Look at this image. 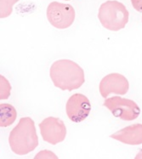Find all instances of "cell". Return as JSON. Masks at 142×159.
<instances>
[{
  "instance_id": "cell-12",
  "label": "cell",
  "mask_w": 142,
  "mask_h": 159,
  "mask_svg": "<svg viewBox=\"0 0 142 159\" xmlns=\"http://www.w3.org/2000/svg\"><path fill=\"white\" fill-rule=\"evenodd\" d=\"M0 85H1V92H0V99L1 100H7L10 97V91H11V85L5 77L3 75L0 76Z\"/></svg>"
},
{
  "instance_id": "cell-7",
  "label": "cell",
  "mask_w": 142,
  "mask_h": 159,
  "mask_svg": "<svg viewBox=\"0 0 142 159\" xmlns=\"http://www.w3.org/2000/svg\"><path fill=\"white\" fill-rule=\"evenodd\" d=\"M90 111V101L84 94H72L66 102V111L68 118L77 124L85 120Z\"/></svg>"
},
{
  "instance_id": "cell-1",
  "label": "cell",
  "mask_w": 142,
  "mask_h": 159,
  "mask_svg": "<svg viewBox=\"0 0 142 159\" xmlns=\"http://www.w3.org/2000/svg\"><path fill=\"white\" fill-rule=\"evenodd\" d=\"M49 76L56 88L62 90L78 89L85 81L84 69L71 60H59L52 64Z\"/></svg>"
},
{
  "instance_id": "cell-13",
  "label": "cell",
  "mask_w": 142,
  "mask_h": 159,
  "mask_svg": "<svg viewBox=\"0 0 142 159\" xmlns=\"http://www.w3.org/2000/svg\"><path fill=\"white\" fill-rule=\"evenodd\" d=\"M37 158H55L57 159L58 157L55 155V153H53L52 152H49L48 150H44L39 152L35 157V159Z\"/></svg>"
},
{
  "instance_id": "cell-4",
  "label": "cell",
  "mask_w": 142,
  "mask_h": 159,
  "mask_svg": "<svg viewBox=\"0 0 142 159\" xmlns=\"http://www.w3.org/2000/svg\"><path fill=\"white\" fill-rule=\"evenodd\" d=\"M103 106L110 111L114 117L123 121L135 120L140 114V109L136 102L120 96L106 99Z\"/></svg>"
},
{
  "instance_id": "cell-2",
  "label": "cell",
  "mask_w": 142,
  "mask_h": 159,
  "mask_svg": "<svg viewBox=\"0 0 142 159\" xmlns=\"http://www.w3.org/2000/svg\"><path fill=\"white\" fill-rule=\"evenodd\" d=\"M12 152L20 156L26 155L39 146V137L34 121L31 117H21L9 135Z\"/></svg>"
},
{
  "instance_id": "cell-16",
  "label": "cell",
  "mask_w": 142,
  "mask_h": 159,
  "mask_svg": "<svg viewBox=\"0 0 142 159\" xmlns=\"http://www.w3.org/2000/svg\"><path fill=\"white\" fill-rule=\"evenodd\" d=\"M65 1H70V0H65Z\"/></svg>"
},
{
  "instance_id": "cell-9",
  "label": "cell",
  "mask_w": 142,
  "mask_h": 159,
  "mask_svg": "<svg viewBox=\"0 0 142 159\" xmlns=\"http://www.w3.org/2000/svg\"><path fill=\"white\" fill-rule=\"evenodd\" d=\"M112 139L117 140L120 142L130 145L138 146L142 144V124H135L125 127L116 133L111 135Z\"/></svg>"
},
{
  "instance_id": "cell-10",
  "label": "cell",
  "mask_w": 142,
  "mask_h": 159,
  "mask_svg": "<svg viewBox=\"0 0 142 159\" xmlns=\"http://www.w3.org/2000/svg\"><path fill=\"white\" fill-rule=\"evenodd\" d=\"M0 109H1L0 126L2 128H4V127L12 125L17 117V112H16V108L12 105L3 103L0 106Z\"/></svg>"
},
{
  "instance_id": "cell-3",
  "label": "cell",
  "mask_w": 142,
  "mask_h": 159,
  "mask_svg": "<svg viewBox=\"0 0 142 159\" xmlns=\"http://www.w3.org/2000/svg\"><path fill=\"white\" fill-rule=\"evenodd\" d=\"M98 18L106 29L117 32L129 22V13L123 3L117 0H108L100 6Z\"/></svg>"
},
{
  "instance_id": "cell-5",
  "label": "cell",
  "mask_w": 142,
  "mask_h": 159,
  "mask_svg": "<svg viewBox=\"0 0 142 159\" xmlns=\"http://www.w3.org/2000/svg\"><path fill=\"white\" fill-rule=\"evenodd\" d=\"M48 22L57 29H66L73 24L76 12L73 7L59 2H52L47 8Z\"/></svg>"
},
{
  "instance_id": "cell-6",
  "label": "cell",
  "mask_w": 142,
  "mask_h": 159,
  "mask_svg": "<svg viewBox=\"0 0 142 159\" xmlns=\"http://www.w3.org/2000/svg\"><path fill=\"white\" fill-rule=\"evenodd\" d=\"M43 140L51 145L62 142L66 136V128L64 122L58 117H48L39 124Z\"/></svg>"
},
{
  "instance_id": "cell-14",
  "label": "cell",
  "mask_w": 142,
  "mask_h": 159,
  "mask_svg": "<svg viewBox=\"0 0 142 159\" xmlns=\"http://www.w3.org/2000/svg\"><path fill=\"white\" fill-rule=\"evenodd\" d=\"M131 3L135 10L142 13V0H131Z\"/></svg>"
},
{
  "instance_id": "cell-15",
  "label": "cell",
  "mask_w": 142,
  "mask_h": 159,
  "mask_svg": "<svg viewBox=\"0 0 142 159\" xmlns=\"http://www.w3.org/2000/svg\"><path fill=\"white\" fill-rule=\"evenodd\" d=\"M135 159H142V149L139 152L137 153V155L135 157Z\"/></svg>"
},
{
  "instance_id": "cell-11",
  "label": "cell",
  "mask_w": 142,
  "mask_h": 159,
  "mask_svg": "<svg viewBox=\"0 0 142 159\" xmlns=\"http://www.w3.org/2000/svg\"><path fill=\"white\" fill-rule=\"evenodd\" d=\"M20 0H1L0 3V17L6 18L10 16L12 10H13L14 4H16Z\"/></svg>"
},
{
  "instance_id": "cell-8",
  "label": "cell",
  "mask_w": 142,
  "mask_h": 159,
  "mask_svg": "<svg viewBox=\"0 0 142 159\" xmlns=\"http://www.w3.org/2000/svg\"><path fill=\"white\" fill-rule=\"evenodd\" d=\"M129 89L128 79L120 73H111L105 76L99 85V90L103 98H107L111 94L123 95L127 94Z\"/></svg>"
}]
</instances>
